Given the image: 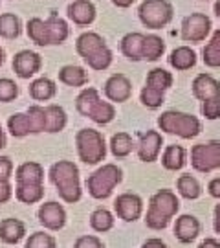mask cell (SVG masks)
<instances>
[{
    "label": "cell",
    "mask_w": 220,
    "mask_h": 248,
    "mask_svg": "<svg viewBox=\"0 0 220 248\" xmlns=\"http://www.w3.org/2000/svg\"><path fill=\"white\" fill-rule=\"evenodd\" d=\"M198 248H220V243L217 239H205L200 243Z\"/></svg>",
    "instance_id": "50"
},
{
    "label": "cell",
    "mask_w": 220,
    "mask_h": 248,
    "mask_svg": "<svg viewBox=\"0 0 220 248\" xmlns=\"http://www.w3.org/2000/svg\"><path fill=\"white\" fill-rule=\"evenodd\" d=\"M44 22H46V28H48V33H50L52 45L59 46L68 39V35H70V28H68V24H66V20L59 17L57 13H52Z\"/></svg>",
    "instance_id": "21"
},
{
    "label": "cell",
    "mask_w": 220,
    "mask_h": 248,
    "mask_svg": "<svg viewBox=\"0 0 220 248\" xmlns=\"http://www.w3.org/2000/svg\"><path fill=\"white\" fill-rule=\"evenodd\" d=\"M141 248H167V247H165V243L161 239H147Z\"/></svg>",
    "instance_id": "48"
},
{
    "label": "cell",
    "mask_w": 220,
    "mask_h": 248,
    "mask_svg": "<svg viewBox=\"0 0 220 248\" xmlns=\"http://www.w3.org/2000/svg\"><path fill=\"white\" fill-rule=\"evenodd\" d=\"M202 59L205 66L209 68H220V28L213 33L211 41L204 46Z\"/></svg>",
    "instance_id": "32"
},
{
    "label": "cell",
    "mask_w": 220,
    "mask_h": 248,
    "mask_svg": "<svg viewBox=\"0 0 220 248\" xmlns=\"http://www.w3.org/2000/svg\"><path fill=\"white\" fill-rule=\"evenodd\" d=\"M6 147V134L2 131V125H0V149H4Z\"/></svg>",
    "instance_id": "52"
},
{
    "label": "cell",
    "mask_w": 220,
    "mask_h": 248,
    "mask_svg": "<svg viewBox=\"0 0 220 248\" xmlns=\"http://www.w3.org/2000/svg\"><path fill=\"white\" fill-rule=\"evenodd\" d=\"M15 197L22 204H37L44 199V186H15Z\"/></svg>",
    "instance_id": "36"
},
{
    "label": "cell",
    "mask_w": 220,
    "mask_h": 248,
    "mask_svg": "<svg viewBox=\"0 0 220 248\" xmlns=\"http://www.w3.org/2000/svg\"><path fill=\"white\" fill-rule=\"evenodd\" d=\"M134 2H136V0H112V4H114L116 8H121V9L131 8Z\"/></svg>",
    "instance_id": "49"
},
{
    "label": "cell",
    "mask_w": 220,
    "mask_h": 248,
    "mask_svg": "<svg viewBox=\"0 0 220 248\" xmlns=\"http://www.w3.org/2000/svg\"><path fill=\"white\" fill-rule=\"evenodd\" d=\"M205 2H207V0H205Z\"/></svg>",
    "instance_id": "55"
},
{
    "label": "cell",
    "mask_w": 220,
    "mask_h": 248,
    "mask_svg": "<svg viewBox=\"0 0 220 248\" xmlns=\"http://www.w3.org/2000/svg\"><path fill=\"white\" fill-rule=\"evenodd\" d=\"M114 210L119 219L125 222H134L141 217L143 212V202L136 193H121L114 201Z\"/></svg>",
    "instance_id": "12"
},
{
    "label": "cell",
    "mask_w": 220,
    "mask_h": 248,
    "mask_svg": "<svg viewBox=\"0 0 220 248\" xmlns=\"http://www.w3.org/2000/svg\"><path fill=\"white\" fill-rule=\"evenodd\" d=\"M57 243L53 239L50 233H44V232H35L28 237L24 248H55Z\"/></svg>",
    "instance_id": "42"
},
{
    "label": "cell",
    "mask_w": 220,
    "mask_h": 248,
    "mask_svg": "<svg viewBox=\"0 0 220 248\" xmlns=\"http://www.w3.org/2000/svg\"><path fill=\"white\" fill-rule=\"evenodd\" d=\"M22 33V22L15 13H2L0 15V37L4 39H17Z\"/></svg>",
    "instance_id": "34"
},
{
    "label": "cell",
    "mask_w": 220,
    "mask_h": 248,
    "mask_svg": "<svg viewBox=\"0 0 220 248\" xmlns=\"http://www.w3.org/2000/svg\"><path fill=\"white\" fill-rule=\"evenodd\" d=\"M165 52V41L161 37L143 35V45H141V61H158Z\"/></svg>",
    "instance_id": "23"
},
{
    "label": "cell",
    "mask_w": 220,
    "mask_h": 248,
    "mask_svg": "<svg viewBox=\"0 0 220 248\" xmlns=\"http://www.w3.org/2000/svg\"><path fill=\"white\" fill-rule=\"evenodd\" d=\"M105 96L112 103H125L132 96V83L125 74H112L105 83Z\"/></svg>",
    "instance_id": "11"
},
{
    "label": "cell",
    "mask_w": 220,
    "mask_h": 248,
    "mask_svg": "<svg viewBox=\"0 0 220 248\" xmlns=\"http://www.w3.org/2000/svg\"><path fill=\"white\" fill-rule=\"evenodd\" d=\"M26 33L29 37V41L35 43L37 46H52L50 33H48V28H46V22L43 18H29L26 24Z\"/></svg>",
    "instance_id": "27"
},
{
    "label": "cell",
    "mask_w": 220,
    "mask_h": 248,
    "mask_svg": "<svg viewBox=\"0 0 220 248\" xmlns=\"http://www.w3.org/2000/svg\"><path fill=\"white\" fill-rule=\"evenodd\" d=\"M215 230L220 233V204H217L215 208Z\"/></svg>",
    "instance_id": "51"
},
{
    "label": "cell",
    "mask_w": 220,
    "mask_h": 248,
    "mask_svg": "<svg viewBox=\"0 0 220 248\" xmlns=\"http://www.w3.org/2000/svg\"><path fill=\"white\" fill-rule=\"evenodd\" d=\"M145 87L165 94V90L173 87V76H171V72L163 70V68H152V70L147 74Z\"/></svg>",
    "instance_id": "29"
},
{
    "label": "cell",
    "mask_w": 220,
    "mask_h": 248,
    "mask_svg": "<svg viewBox=\"0 0 220 248\" xmlns=\"http://www.w3.org/2000/svg\"><path fill=\"white\" fill-rule=\"evenodd\" d=\"M11 66H13L15 76H18L20 79H29V78H33L35 74L41 72L43 57L37 52H31V50H20L18 53H15Z\"/></svg>",
    "instance_id": "10"
},
{
    "label": "cell",
    "mask_w": 220,
    "mask_h": 248,
    "mask_svg": "<svg viewBox=\"0 0 220 248\" xmlns=\"http://www.w3.org/2000/svg\"><path fill=\"white\" fill-rule=\"evenodd\" d=\"M161 145H163V138L158 131H147V133L140 134L138 156H140L141 162H154L158 158Z\"/></svg>",
    "instance_id": "14"
},
{
    "label": "cell",
    "mask_w": 220,
    "mask_h": 248,
    "mask_svg": "<svg viewBox=\"0 0 220 248\" xmlns=\"http://www.w3.org/2000/svg\"><path fill=\"white\" fill-rule=\"evenodd\" d=\"M158 127L163 133L176 134L184 140H191L202 131V124L196 116L180 112V110H165L158 118Z\"/></svg>",
    "instance_id": "4"
},
{
    "label": "cell",
    "mask_w": 220,
    "mask_h": 248,
    "mask_svg": "<svg viewBox=\"0 0 220 248\" xmlns=\"http://www.w3.org/2000/svg\"><path fill=\"white\" fill-rule=\"evenodd\" d=\"M178 208H180V202L175 193L171 189H160L150 199L145 224L150 230H163L173 219V215L178 212Z\"/></svg>",
    "instance_id": "3"
},
{
    "label": "cell",
    "mask_w": 220,
    "mask_h": 248,
    "mask_svg": "<svg viewBox=\"0 0 220 248\" xmlns=\"http://www.w3.org/2000/svg\"><path fill=\"white\" fill-rule=\"evenodd\" d=\"M169 64L178 72H185L196 64V53L189 46H178L169 55Z\"/></svg>",
    "instance_id": "20"
},
{
    "label": "cell",
    "mask_w": 220,
    "mask_h": 248,
    "mask_svg": "<svg viewBox=\"0 0 220 248\" xmlns=\"http://www.w3.org/2000/svg\"><path fill=\"white\" fill-rule=\"evenodd\" d=\"M50 180L64 202H79L83 189L79 182V168L70 160H59L50 168Z\"/></svg>",
    "instance_id": "2"
},
{
    "label": "cell",
    "mask_w": 220,
    "mask_h": 248,
    "mask_svg": "<svg viewBox=\"0 0 220 248\" xmlns=\"http://www.w3.org/2000/svg\"><path fill=\"white\" fill-rule=\"evenodd\" d=\"M13 175V162L9 156H0V182H9Z\"/></svg>",
    "instance_id": "45"
},
{
    "label": "cell",
    "mask_w": 220,
    "mask_h": 248,
    "mask_svg": "<svg viewBox=\"0 0 220 248\" xmlns=\"http://www.w3.org/2000/svg\"><path fill=\"white\" fill-rule=\"evenodd\" d=\"M211 31V18L205 13H191L182 20V39L185 43H202Z\"/></svg>",
    "instance_id": "9"
},
{
    "label": "cell",
    "mask_w": 220,
    "mask_h": 248,
    "mask_svg": "<svg viewBox=\"0 0 220 248\" xmlns=\"http://www.w3.org/2000/svg\"><path fill=\"white\" fill-rule=\"evenodd\" d=\"M215 15L220 18V0H217V2H215Z\"/></svg>",
    "instance_id": "53"
},
{
    "label": "cell",
    "mask_w": 220,
    "mask_h": 248,
    "mask_svg": "<svg viewBox=\"0 0 220 248\" xmlns=\"http://www.w3.org/2000/svg\"><path fill=\"white\" fill-rule=\"evenodd\" d=\"M59 81L64 83L66 87H73V89H79L85 87L88 83V74L85 68L75 66V64H66L59 70Z\"/></svg>",
    "instance_id": "26"
},
{
    "label": "cell",
    "mask_w": 220,
    "mask_h": 248,
    "mask_svg": "<svg viewBox=\"0 0 220 248\" xmlns=\"http://www.w3.org/2000/svg\"><path fill=\"white\" fill-rule=\"evenodd\" d=\"M209 193H211V197H215V199H220V177L213 178L211 182H209Z\"/></svg>",
    "instance_id": "47"
},
{
    "label": "cell",
    "mask_w": 220,
    "mask_h": 248,
    "mask_svg": "<svg viewBox=\"0 0 220 248\" xmlns=\"http://www.w3.org/2000/svg\"><path fill=\"white\" fill-rule=\"evenodd\" d=\"M110 151L116 158H125L134 151V140L129 133H116L110 138Z\"/></svg>",
    "instance_id": "33"
},
{
    "label": "cell",
    "mask_w": 220,
    "mask_h": 248,
    "mask_svg": "<svg viewBox=\"0 0 220 248\" xmlns=\"http://www.w3.org/2000/svg\"><path fill=\"white\" fill-rule=\"evenodd\" d=\"M90 226L96 232L105 233V232L114 228V215L108 212L106 208H97V210H94V213L90 215Z\"/></svg>",
    "instance_id": "35"
},
{
    "label": "cell",
    "mask_w": 220,
    "mask_h": 248,
    "mask_svg": "<svg viewBox=\"0 0 220 248\" xmlns=\"http://www.w3.org/2000/svg\"><path fill=\"white\" fill-rule=\"evenodd\" d=\"M87 118H90L97 125H106L116 118V108L110 101H103V99L99 98L94 105L88 108Z\"/></svg>",
    "instance_id": "25"
},
{
    "label": "cell",
    "mask_w": 220,
    "mask_h": 248,
    "mask_svg": "<svg viewBox=\"0 0 220 248\" xmlns=\"http://www.w3.org/2000/svg\"><path fill=\"white\" fill-rule=\"evenodd\" d=\"M18 186H41L44 180V168L39 162H24L15 171Z\"/></svg>",
    "instance_id": "17"
},
{
    "label": "cell",
    "mask_w": 220,
    "mask_h": 248,
    "mask_svg": "<svg viewBox=\"0 0 220 248\" xmlns=\"http://www.w3.org/2000/svg\"><path fill=\"white\" fill-rule=\"evenodd\" d=\"M57 94V85L50 78H37L29 85V96L35 101H50Z\"/></svg>",
    "instance_id": "28"
},
{
    "label": "cell",
    "mask_w": 220,
    "mask_h": 248,
    "mask_svg": "<svg viewBox=\"0 0 220 248\" xmlns=\"http://www.w3.org/2000/svg\"><path fill=\"white\" fill-rule=\"evenodd\" d=\"M73 248H105V245L96 235H81L79 239L75 241Z\"/></svg>",
    "instance_id": "44"
},
{
    "label": "cell",
    "mask_w": 220,
    "mask_h": 248,
    "mask_svg": "<svg viewBox=\"0 0 220 248\" xmlns=\"http://www.w3.org/2000/svg\"><path fill=\"white\" fill-rule=\"evenodd\" d=\"M140 101L147 107V108H152V110H154V108H160V107H161V103L165 101V96H163V92H158V90L149 89V87H143L140 94Z\"/></svg>",
    "instance_id": "40"
},
{
    "label": "cell",
    "mask_w": 220,
    "mask_h": 248,
    "mask_svg": "<svg viewBox=\"0 0 220 248\" xmlns=\"http://www.w3.org/2000/svg\"><path fill=\"white\" fill-rule=\"evenodd\" d=\"M193 94L200 101L220 99V81H217L209 74H198L193 81Z\"/></svg>",
    "instance_id": "15"
},
{
    "label": "cell",
    "mask_w": 220,
    "mask_h": 248,
    "mask_svg": "<svg viewBox=\"0 0 220 248\" xmlns=\"http://www.w3.org/2000/svg\"><path fill=\"white\" fill-rule=\"evenodd\" d=\"M202 114L207 120H219L220 118V99H211L202 103Z\"/></svg>",
    "instance_id": "43"
},
{
    "label": "cell",
    "mask_w": 220,
    "mask_h": 248,
    "mask_svg": "<svg viewBox=\"0 0 220 248\" xmlns=\"http://www.w3.org/2000/svg\"><path fill=\"white\" fill-rule=\"evenodd\" d=\"M176 187H178V191H180V195L185 197V199H198L200 193H202V187L198 184V180L191 175H182V177L178 178V182H176Z\"/></svg>",
    "instance_id": "37"
},
{
    "label": "cell",
    "mask_w": 220,
    "mask_h": 248,
    "mask_svg": "<svg viewBox=\"0 0 220 248\" xmlns=\"http://www.w3.org/2000/svg\"><path fill=\"white\" fill-rule=\"evenodd\" d=\"M141 45H143V33L140 31H132L121 39L119 43V50L129 61L138 62L141 61Z\"/></svg>",
    "instance_id": "22"
},
{
    "label": "cell",
    "mask_w": 220,
    "mask_h": 248,
    "mask_svg": "<svg viewBox=\"0 0 220 248\" xmlns=\"http://www.w3.org/2000/svg\"><path fill=\"white\" fill-rule=\"evenodd\" d=\"M26 235V224L15 219V217H8L4 221H0V241L6 245H17L24 239Z\"/></svg>",
    "instance_id": "18"
},
{
    "label": "cell",
    "mask_w": 220,
    "mask_h": 248,
    "mask_svg": "<svg viewBox=\"0 0 220 248\" xmlns=\"http://www.w3.org/2000/svg\"><path fill=\"white\" fill-rule=\"evenodd\" d=\"M121 180H123V171L116 164H105L87 178V189L94 199L103 201L112 195L114 187Z\"/></svg>",
    "instance_id": "5"
},
{
    "label": "cell",
    "mask_w": 220,
    "mask_h": 248,
    "mask_svg": "<svg viewBox=\"0 0 220 248\" xmlns=\"http://www.w3.org/2000/svg\"><path fill=\"white\" fill-rule=\"evenodd\" d=\"M161 164L163 168L169 171H178L185 166V149L182 145H169L167 149L163 151L161 156Z\"/></svg>",
    "instance_id": "31"
},
{
    "label": "cell",
    "mask_w": 220,
    "mask_h": 248,
    "mask_svg": "<svg viewBox=\"0 0 220 248\" xmlns=\"http://www.w3.org/2000/svg\"><path fill=\"white\" fill-rule=\"evenodd\" d=\"M175 233L178 241L182 243H191L193 239H196V235L200 233V222L193 215H182L176 219L175 224Z\"/></svg>",
    "instance_id": "19"
},
{
    "label": "cell",
    "mask_w": 220,
    "mask_h": 248,
    "mask_svg": "<svg viewBox=\"0 0 220 248\" xmlns=\"http://www.w3.org/2000/svg\"><path fill=\"white\" fill-rule=\"evenodd\" d=\"M191 166L200 173H211L220 168V142L196 143L191 149Z\"/></svg>",
    "instance_id": "8"
},
{
    "label": "cell",
    "mask_w": 220,
    "mask_h": 248,
    "mask_svg": "<svg viewBox=\"0 0 220 248\" xmlns=\"http://www.w3.org/2000/svg\"><path fill=\"white\" fill-rule=\"evenodd\" d=\"M13 197V186L9 182H0V204H6Z\"/></svg>",
    "instance_id": "46"
},
{
    "label": "cell",
    "mask_w": 220,
    "mask_h": 248,
    "mask_svg": "<svg viewBox=\"0 0 220 248\" xmlns=\"http://www.w3.org/2000/svg\"><path fill=\"white\" fill-rule=\"evenodd\" d=\"M141 24L149 30H161L175 17V8L169 0H143L138 8Z\"/></svg>",
    "instance_id": "7"
},
{
    "label": "cell",
    "mask_w": 220,
    "mask_h": 248,
    "mask_svg": "<svg viewBox=\"0 0 220 248\" xmlns=\"http://www.w3.org/2000/svg\"><path fill=\"white\" fill-rule=\"evenodd\" d=\"M18 96V85L9 78H0V103H11Z\"/></svg>",
    "instance_id": "41"
},
{
    "label": "cell",
    "mask_w": 220,
    "mask_h": 248,
    "mask_svg": "<svg viewBox=\"0 0 220 248\" xmlns=\"http://www.w3.org/2000/svg\"><path fill=\"white\" fill-rule=\"evenodd\" d=\"M75 52L83 57L92 70H106L112 64V50L106 46L105 39L96 31H85L75 41Z\"/></svg>",
    "instance_id": "1"
},
{
    "label": "cell",
    "mask_w": 220,
    "mask_h": 248,
    "mask_svg": "<svg viewBox=\"0 0 220 248\" xmlns=\"http://www.w3.org/2000/svg\"><path fill=\"white\" fill-rule=\"evenodd\" d=\"M66 13L68 18L77 26H90L97 15L96 6L90 0H73L66 9Z\"/></svg>",
    "instance_id": "16"
},
{
    "label": "cell",
    "mask_w": 220,
    "mask_h": 248,
    "mask_svg": "<svg viewBox=\"0 0 220 248\" xmlns=\"http://www.w3.org/2000/svg\"><path fill=\"white\" fill-rule=\"evenodd\" d=\"M8 131H9V134H11L13 138H24V136L33 134L26 112H15V114L9 116Z\"/></svg>",
    "instance_id": "30"
},
{
    "label": "cell",
    "mask_w": 220,
    "mask_h": 248,
    "mask_svg": "<svg viewBox=\"0 0 220 248\" xmlns=\"http://www.w3.org/2000/svg\"><path fill=\"white\" fill-rule=\"evenodd\" d=\"M39 222L48 230H61L66 224V212L59 202H44L39 208Z\"/></svg>",
    "instance_id": "13"
},
{
    "label": "cell",
    "mask_w": 220,
    "mask_h": 248,
    "mask_svg": "<svg viewBox=\"0 0 220 248\" xmlns=\"http://www.w3.org/2000/svg\"><path fill=\"white\" fill-rule=\"evenodd\" d=\"M26 114H28V120H29V125H31L33 134H39L46 131V112H44V107H41V105L28 107Z\"/></svg>",
    "instance_id": "39"
},
{
    "label": "cell",
    "mask_w": 220,
    "mask_h": 248,
    "mask_svg": "<svg viewBox=\"0 0 220 248\" xmlns=\"http://www.w3.org/2000/svg\"><path fill=\"white\" fill-rule=\"evenodd\" d=\"M46 112V131L44 133H61L62 129L66 127L68 116L64 112V108L61 105H46L44 107Z\"/></svg>",
    "instance_id": "24"
},
{
    "label": "cell",
    "mask_w": 220,
    "mask_h": 248,
    "mask_svg": "<svg viewBox=\"0 0 220 248\" xmlns=\"http://www.w3.org/2000/svg\"><path fill=\"white\" fill-rule=\"evenodd\" d=\"M99 99V92L94 87H88V89H83L79 92V96L75 99V108L81 116H87L88 114V108L96 103Z\"/></svg>",
    "instance_id": "38"
},
{
    "label": "cell",
    "mask_w": 220,
    "mask_h": 248,
    "mask_svg": "<svg viewBox=\"0 0 220 248\" xmlns=\"http://www.w3.org/2000/svg\"><path fill=\"white\" fill-rule=\"evenodd\" d=\"M75 145L81 162H85L87 166H96L106 156L105 138L96 129H81L75 134Z\"/></svg>",
    "instance_id": "6"
},
{
    "label": "cell",
    "mask_w": 220,
    "mask_h": 248,
    "mask_svg": "<svg viewBox=\"0 0 220 248\" xmlns=\"http://www.w3.org/2000/svg\"><path fill=\"white\" fill-rule=\"evenodd\" d=\"M4 61H6V53H4V50L0 48V66L4 64Z\"/></svg>",
    "instance_id": "54"
}]
</instances>
